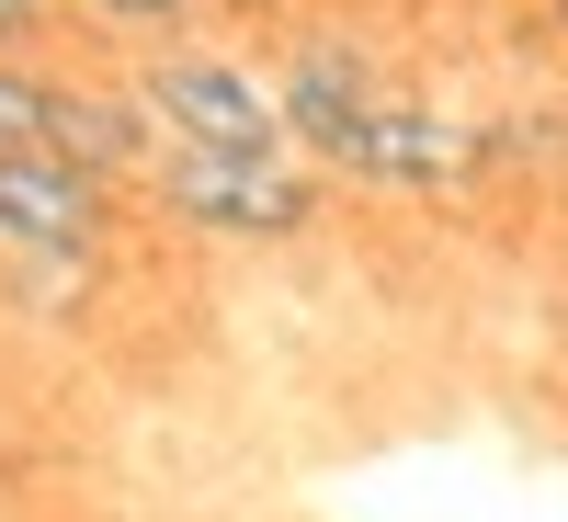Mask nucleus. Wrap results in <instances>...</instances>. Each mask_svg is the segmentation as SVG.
<instances>
[{
	"instance_id": "obj_3",
	"label": "nucleus",
	"mask_w": 568,
	"mask_h": 522,
	"mask_svg": "<svg viewBox=\"0 0 568 522\" xmlns=\"http://www.w3.org/2000/svg\"><path fill=\"white\" fill-rule=\"evenodd\" d=\"M114 182L69 171L58 149H0V250L12 262H103Z\"/></svg>"
},
{
	"instance_id": "obj_4",
	"label": "nucleus",
	"mask_w": 568,
	"mask_h": 522,
	"mask_svg": "<svg viewBox=\"0 0 568 522\" xmlns=\"http://www.w3.org/2000/svg\"><path fill=\"white\" fill-rule=\"evenodd\" d=\"M329 171H353V182H398V194H444V182L478 171V136H466L455 114H433V103H398V91H375L364 125L329 149Z\"/></svg>"
},
{
	"instance_id": "obj_6",
	"label": "nucleus",
	"mask_w": 568,
	"mask_h": 522,
	"mask_svg": "<svg viewBox=\"0 0 568 522\" xmlns=\"http://www.w3.org/2000/svg\"><path fill=\"white\" fill-rule=\"evenodd\" d=\"M45 103H58V80L23 69V58H0V149H34V136H45Z\"/></svg>"
},
{
	"instance_id": "obj_7",
	"label": "nucleus",
	"mask_w": 568,
	"mask_h": 522,
	"mask_svg": "<svg viewBox=\"0 0 568 522\" xmlns=\"http://www.w3.org/2000/svg\"><path fill=\"white\" fill-rule=\"evenodd\" d=\"M69 12H91L103 34H171L182 12H194V0H69Z\"/></svg>"
},
{
	"instance_id": "obj_8",
	"label": "nucleus",
	"mask_w": 568,
	"mask_h": 522,
	"mask_svg": "<svg viewBox=\"0 0 568 522\" xmlns=\"http://www.w3.org/2000/svg\"><path fill=\"white\" fill-rule=\"evenodd\" d=\"M557 23H568V0H557Z\"/></svg>"
},
{
	"instance_id": "obj_5",
	"label": "nucleus",
	"mask_w": 568,
	"mask_h": 522,
	"mask_svg": "<svg viewBox=\"0 0 568 522\" xmlns=\"http://www.w3.org/2000/svg\"><path fill=\"white\" fill-rule=\"evenodd\" d=\"M34 149H58L69 171L91 182H149L160 171V125L136 91H91V80H58V103H45V136Z\"/></svg>"
},
{
	"instance_id": "obj_2",
	"label": "nucleus",
	"mask_w": 568,
	"mask_h": 522,
	"mask_svg": "<svg viewBox=\"0 0 568 522\" xmlns=\"http://www.w3.org/2000/svg\"><path fill=\"white\" fill-rule=\"evenodd\" d=\"M125 91L149 103L160 149H216V160H284V149H296L284 91L262 69H240V58H216V45H160Z\"/></svg>"
},
{
	"instance_id": "obj_1",
	"label": "nucleus",
	"mask_w": 568,
	"mask_h": 522,
	"mask_svg": "<svg viewBox=\"0 0 568 522\" xmlns=\"http://www.w3.org/2000/svg\"><path fill=\"white\" fill-rule=\"evenodd\" d=\"M149 205L194 239H240V250H273V239H307L329 216L318 171L284 149V160H216V149H160L149 171Z\"/></svg>"
}]
</instances>
